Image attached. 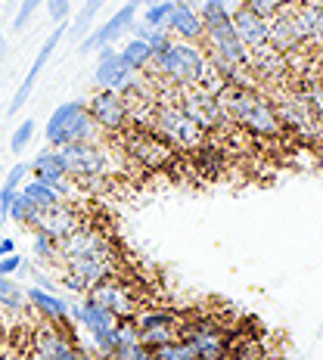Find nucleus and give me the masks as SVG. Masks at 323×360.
Here are the masks:
<instances>
[{"instance_id":"obj_18","label":"nucleus","mask_w":323,"mask_h":360,"mask_svg":"<svg viewBox=\"0 0 323 360\" xmlns=\"http://www.w3.org/2000/svg\"><path fill=\"white\" fill-rule=\"evenodd\" d=\"M78 227H81V214L75 212L69 202H59V205H53V208H41L37 217H34V224H32V230H41V233L53 236L56 243L65 239L72 230H78Z\"/></svg>"},{"instance_id":"obj_22","label":"nucleus","mask_w":323,"mask_h":360,"mask_svg":"<svg viewBox=\"0 0 323 360\" xmlns=\"http://www.w3.org/2000/svg\"><path fill=\"white\" fill-rule=\"evenodd\" d=\"M0 311L4 314H19L28 311V298H25V286H19L13 276H0Z\"/></svg>"},{"instance_id":"obj_30","label":"nucleus","mask_w":323,"mask_h":360,"mask_svg":"<svg viewBox=\"0 0 323 360\" xmlns=\"http://www.w3.org/2000/svg\"><path fill=\"white\" fill-rule=\"evenodd\" d=\"M131 32H134V37H140V41H146L149 47H153V53H156V50H162L165 44L171 41V34L165 32V28H149V25H144V22H140V19L131 25Z\"/></svg>"},{"instance_id":"obj_8","label":"nucleus","mask_w":323,"mask_h":360,"mask_svg":"<svg viewBox=\"0 0 323 360\" xmlns=\"http://www.w3.org/2000/svg\"><path fill=\"white\" fill-rule=\"evenodd\" d=\"M180 314L171 307H140L134 326H137V339L146 348H162L168 342L180 339Z\"/></svg>"},{"instance_id":"obj_15","label":"nucleus","mask_w":323,"mask_h":360,"mask_svg":"<svg viewBox=\"0 0 323 360\" xmlns=\"http://www.w3.org/2000/svg\"><path fill=\"white\" fill-rule=\"evenodd\" d=\"M65 32H69V25H56L53 32L47 34V41H44V47L37 50V56H34V63H32V69H28V75L22 78V84H19V90H16V96H13V103H10V115H16V112L25 106L28 103V96H32V90H34V84H37V78H41V72H44V65L50 63V56H53V50L59 47V41L65 37Z\"/></svg>"},{"instance_id":"obj_25","label":"nucleus","mask_w":323,"mask_h":360,"mask_svg":"<svg viewBox=\"0 0 323 360\" xmlns=\"http://www.w3.org/2000/svg\"><path fill=\"white\" fill-rule=\"evenodd\" d=\"M32 252L41 264H59V243L53 236L41 233V230H32Z\"/></svg>"},{"instance_id":"obj_4","label":"nucleus","mask_w":323,"mask_h":360,"mask_svg":"<svg viewBox=\"0 0 323 360\" xmlns=\"http://www.w3.org/2000/svg\"><path fill=\"white\" fill-rule=\"evenodd\" d=\"M44 137H47V143L53 149H59V146H69V143L103 140V131L96 127L84 100H65L50 112L47 127H44Z\"/></svg>"},{"instance_id":"obj_33","label":"nucleus","mask_w":323,"mask_h":360,"mask_svg":"<svg viewBox=\"0 0 323 360\" xmlns=\"http://www.w3.org/2000/svg\"><path fill=\"white\" fill-rule=\"evenodd\" d=\"M153 360H196V357H193V351L177 339V342L162 345V348H153Z\"/></svg>"},{"instance_id":"obj_24","label":"nucleus","mask_w":323,"mask_h":360,"mask_svg":"<svg viewBox=\"0 0 323 360\" xmlns=\"http://www.w3.org/2000/svg\"><path fill=\"white\" fill-rule=\"evenodd\" d=\"M22 193L32 199L34 208H53V205H59V202H63V196H59L53 186L44 184V180H34V177L22 184Z\"/></svg>"},{"instance_id":"obj_7","label":"nucleus","mask_w":323,"mask_h":360,"mask_svg":"<svg viewBox=\"0 0 323 360\" xmlns=\"http://www.w3.org/2000/svg\"><path fill=\"white\" fill-rule=\"evenodd\" d=\"M180 342L193 351L196 360H227L230 335L212 317H190L180 320Z\"/></svg>"},{"instance_id":"obj_20","label":"nucleus","mask_w":323,"mask_h":360,"mask_svg":"<svg viewBox=\"0 0 323 360\" xmlns=\"http://www.w3.org/2000/svg\"><path fill=\"white\" fill-rule=\"evenodd\" d=\"M165 28H168L171 41H186V44H202V34H205L199 10H186V6H175Z\"/></svg>"},{"instance_id":"obj_35","label":"nucleus","mask_w":323,"mask_h":360,"mask_svg":"<svg viewBox=\"0 0 323 360\" xmlns=\"http://www.w3.org/2000/svg\"><path fill=\"white\" fill-rule=\"evenodd\" d=\"M44 0H22L19 10H16V19H13V32H25V25L32 22V16L37 13V6H41Z\"/></svg>"},{"instance_id":"obj_11","label":"nucleus","mask_w":323,"mask_h":360,"mask_svg":"<svg viewBox=\"0 0 323 360\" xmlns=\"http://www.w3.org/2000/svg\"><path fill=\"white\" fill-rule=\"evenodd\" d=\"M87 112L103 134H125L131 127V106L115 90H96L87 100Z\"/></svg>"},{"instance_id":"obj_27","label":"nucleus","mask_w":323,"mask_h":360,"mask_svg":"<svg viewBox=\"0 0 323 360\" xmlns=\"http://www.w3.org/2000/svg\"><path fill=\"white\" fill-rule=\"evenodd\" d=\"M103 6H106V0H84V6H81L78 16H75L72 34H87L90 28H94V22H96V16H100Z\"/></svg>"},{"instance_id":"obj_38","label":"nucleus","mask_w":323,"mask_h":360,"mask_svg":"<svg viewBox=\"0 0 323 360\" xmlns=\"http://www.w3.org/2000/svg\"><path fill=\"white\" fill-rule=\"evenodd\" d=\"M19 267H22V258H19L16 252H13V255H4V258H0V276H13Z\"/></svg>"},{"instance_id":"obj_5","label":"nucleus","mask_w":323,"mask_h":360,"mask_svg":"<svg viewBox=\"0 0 323 360\" xmlns=\"http://www.w3.org/2000/svg\"><path fill=\"white\" fill-rule=\"evenodd\" d=\"M149 131L159 134L175 153H196V149L205 143V131H202L177 103H156Z\"/></svg>"},{"instance_id":"obj_2","label":"nucleus","mask_w":323,"mask_h":360,"mask_svg":"<svg viewBox=\"0 0 323 360\" xmlns=\"http://www.w3.org/2000/svg\"><path fill=\"white\" fill-rule=\"evenodd\" d=\"M159 81L171 87H205L217 94L224 87V81L217 78L208 65V56L202 50V44H186V41H168L162 50L153 53L149 69Z\"/></svg>"},{"instance_id":"obj_42","label":"nucleus","mask_w":323,"mask_h":360,"mask_svg":"<svg viewBox=\"0 0 323 360\" xmlns=\"http://www.w3.org/2000/svg\"><path fill=\"white\" fill-rule=\"evenodd\" d=\"M4 47H6V37H4V32H0V56H4Z\"/></svg>"},{"instance_id":"obj_19","label":"nucleus","mask_w":323,"mask_h":360,"mask_svg":"<svg viewBox=\"0 0 323 360\" xmlns=\"http://www.w3.org/2000/svg\"><path fill=\"white\" fill-rule=\"evenodd\" d=\"M25 298H28V307H32L44 323L69 326V304H65V298H59L56 292H47L41 286H28Z\"/></svg>"},{"instance_id":"obj_34","label":"nucleus","mask_w":323,"mask_h":360,"mask_svg":"<svg viewBox=\"0 0 323 360\" xmlns=\"http://www.w3.org/2000/svg\"><path fill=\"white\" fill-rule=\"evenodd\" d=\"M32 137H34V122H32V118H25V122H22V124L16 127V131H13V137H10V149H13V153H22V149L32 143Z\"/></svg>"},{"instance_id":"obj_26","label":"nucleus","mask_w":323,"mask_h":360,"mask_svg":"<svg viewBox=\"0 0 323 360\" xmlns=\"http://www.w3.org/2000/svg\"><path fill=\"white\" fill-rule=\"evenodd\" d=\"M37 212H41V208H34V205H32V199H28L25 193L19 190V193H16V199H13V205H10V214H6V217H10L13 224H19V227H32L34 217H37Z\"/></svg>"},{"instance_id":"obj_31","label":"nucleus","mask_w":323,"mask_h":360,"mask_svg":"<svg viewBox=\"0 0 323 360\" xmlns=\"http://www.w3.org/2000/svg\"><path fill=\"white\" fill-rule=\"evenodd\" d=\"M109 360H153V348L140 342H118Z\"/></svg>"},{"instance_id":"obj_39","label":"nucleus","mask_w":323,"mask_h":360,"mask_svg":"<svg viewBox=\"0 0 323 360\" xmlns=\"http://www.w3.org/2000/svg\"><path fill=\"white\" fill-rule=\"evenodd\" d=\"M19 190H10V186H0V221H6V214H10V205L13 199H16Z\"/></svg>"},{"instance_id":"obj_36","label":"nucleus","mask_w":323,"mask_h":360,"mask_svg":"<svg viewBox=\"0 0 323 360\" xmlns=\"http://www.w3.org/2000/svg\"><path fill=\"white\" fill-rule=\"evenodd\" d=\"M28 174H32V168H28V162H19L10 168V174H6L4 186H10V190H22V184L28 180Z\"/></svg>"},{"instance_id":"obj_13","label":"nucleus","mask_w":323,"mask_h":360,"mask_svg":"<svg viewBox=\"0 0 323 360\" xmlns=\"http://www.w3.org/2000/svg\"><path fill=\"white\" fill-rule=\"evenodd\" d=\"M137 22V6L127 0V4L122 6V10H115L112 16L103 22V25H96V28H90V32L81 37V44H78V53H94V50H100V47H106V44H115L122 34L131 32V25Z\"/></svg>"},{"instance_id":"obj_10","label":"nucleus","mask_w":323,"mask_h":360,"mask_svg":"<svg viewBox=\"0 0 323 360\" xmlns=\"http://www.w3.org/2000/svg\"><path fill=\"white\" fill-rule=\"evenodd\" d=\"M177 106L205 134L227 124V115H224V106H221V100H217V94H212V90H205V87H177Z\"/></svg>"},{"instance_id":"obj_29","label":"nucleus","mask_w":323,"mask_h":360,"mask_svg":"<svg viewBox=\"0 0 323 360\" xmlns=\"http://www.w3.org/2000/svg\"><path fill=\"white\" fill-rule=\"evenodd\" d=\"M171 10H175V0H162V4H149V6H144V25H149V28H165L168 25V16H171ZM168 32V28H165Z\"/></svg>"},{"instance_id":"obj_14","label":"nucleus","mask_w":323,"mask_h":360,"mask_svg":"<svg viewBox=\"0 0 323 360\" xmlns=\"http://www.w3.org/2000/svg\"><path fill=\"white\" fill-rule=\"evenodd\" d=\"M125 149L131 153V159H137L144 168L159 171L165 168L171 159H175V149H171L159 134H153L149 127H140V131H131L125 140Z\"/></svg>"},{"instance_id":"obj_3","label":"nucleus","mask_w":323,"mask_h":360,"mask_svg":"<svg viewBox=\"0 0 323 360\" xmlns=\"http://www.w3.org/2000/svg\"><path fill=\"white\" fill-rule=\"evenodd\" d=\"M217 100H221L227 122L239 124L243 131L255 134V137H277V134L283 131L274 103H270L265 94H258L255 87L224 84L221 90H217Z\"/></svg>"},{"instance_id":"obj_16","label":"nucleus","mask_w":323,"mask_h":360,"mask_svg":"<svg viewBox=\"0 0 323 360\" xmlns=\"http://www.w3.org/2000/svg\"><path fill=\"white\" fill-rule=\"evenodd\" d=\"M230 25H234L236 37L243 41V47L249 50V53L270 47V19L258 16V13H252L249 6L239 4L236 10H234V16H230Z\"/></svg>"},{"instance_id":"obj_28","label":"nucleus","mask_w":323,"mask_h":360,"mask_svg":"<svg viewBox=\"0 0 323 360\" xmlns=\"http://www.w3.org/2000/svg\"><path fill=\"white\" fill-rule=\"evenodd\" d=\"M236 6H239V0H202V4H199V16H202V22H208V19H230Z\"/></svg>"},{"instance_id":"obj_44","label":"nucleus","mask_w":323,"mask_h":360,"mask_svg":"<svg viewBox=\"0 0 323 360\" xmlns=\"http://www.w3.org/2000/svg\"><path fill=\"white\" fill-rule=\"evenodd\" d=\"M227 360H230V357H227Z\"/></svg>"},{"instance_id":"obj_17","label":"nucleus","mask_w":323,"mask_h":360,"mask_svg":"<svg viewBox=\"0 0 323 360\" xmlns=\"http://www.w3.org/2000/svg\"><path fill=\"white\" fill-rule=\"evenodd\" d=\"M28 168H32L34 180H44V184L53 186L59 196H63V202L72 196V177H69V171H65V162H63V155H59V149H44V153H37Z\"/></svg>"},{"instance_id":"obj_12","label":"nucleus","mask_w":323,"mask_h":360,"mask_svg":"<svg viewBox=\"0 0 323 360\" xmlns=\"http://www.w3.org/2000/svg\"><path fill=\"white\" fill-rule=\"evenodd\" d=\"M137 78L140 75L127 69L125 59L118 56V50L112 47V44L96 50V69H94V87L96 90H115V94H125Z\"/></svg>"},{"instance_id":"obj_41","label":"nucleus","mask_w":323,"mask_h":360,"mask_svg":"<svg viewBox=\"0 0 323 360\" xmlns=\"http://www.w3.org/2000/svg\"><path fill=\"white\" fill-rule=\"evenodd\" d=\"M202 0H175V6H186V10H199Z\"/></svg>"},{"instance_id":"obj_9","label":"nucleus","mask_w":323,"mask_h":360,"mask_svg":"<svg viewBox=\"0 0 323 360\" xmlns=\"http://www.w3.org/2000/svg\"><path fill=\"white\" fill-rule=\"evenodd\" d=\"M87 295L94 298L96 304L106 307L115 320H134L140 311V298H137V292H134V286L115 274L106 276V280H100L96 286H90Z\"/></svg>"},{"instance_id":"obj_43","label":"nucleus","mask_w":323,"mask_h":360,"mask_svg":"<svg viewBox=\"0 0 323 360\" xmlns=\"http://www.w3.org/2000/svg\"><path fill=\"white\" fill-rule=\"evenodd\" d=\"M314 4H317V6H323V0H314Z\"/></svg>"},{"instance_id":"obj_40","label":"nucleus","mask_w":323,"mask_h":360,"mask_svg":"<svg viewBox=\"0 0 323 360\" xmlns=\"http://www.w3.org/2000/svg\"><path fill=\"white\" fill-rule=\"evenodd\" d=\"M16 252V239L13 236H0V258H4V255H13Z\"/></svg>"},{"instance_id":"obj_21","label":"nucleus","mask_w":323,"mask_h":360,"mask_svg":"<svg viewBox=\"0 0 323 360\" xmlns=\"http://www.w3.org/2000/svg\"><path fill=\"white\" fill-rule=\"evenodd\" d=\"M274 109H277V118H280L283 127H292V131H298V134H311L314 131V122H317V118L308 112L305 100L298 94L283 96V100L277 103Z\"/></svg>"},{"instance_id":"obj_23","label":"nucleus","mask_w":323,"mask_h":360,"mask_svg":"<svg viewBox=\"0 0 323 360\" xmlns=\"http://www.w3.org/2000/svg\"><path fill=\"white\" fill-rule=\"evenodd\" d=\"M118 56L125 59V65L131 72H146L149 69V63H153V47H149L146 41H140V37H131V41L125 44L122 50H118Z\"/></svg>"},{"instance_id":"obj_32","label":"nucleus","mask_w":323,"mask_h":360,"mask_svg":"<svg viewBox=\"0 0 323 360\" xmlns=\"http://www.w3.org/2000/svg\"><path fill=\"white\" fill-rule=\"evenodd\" d=\"M243 6H249L252 13H258V16H265V19H274L277 13H283L286 6H292L296 0H239Z\"/></svg>"},{"instance_id":"obj_6","label":"nucleus","mask_w":323,"mask_h":360,"mask_svg":"<svg viewBox=\"0 0 323 360\" xmlns=\"http://www.w3.org/2000/svg\"><path fill=\"white\" fill-rule=\"evenodd\" d=\"M59 155L65 162V171L75 184H87V180H103L115 171L112 162V149L103 140H90V143H69L59 146Z\"/></svg>"},{"instance_id":"obj_1","label":"nucleus","mask_w":323,"mask_h":360,"mask_svg":"<svg viewBox=\"0 0 323 360\" xmlns=\"http://www.w3.org/2000/svg\"><path fill=\"white\" fill-rule=\"evenodd\" d=\"M59 267L65 286L87 295L90 286L115 274V249L100 227L81 224L65 239H59Z\"/></svg>"},{"instance_id":"obj_37","label":"nucleus","mask_w":323,"mask_h":360,"mask_svg":"<svg viewBox=\"0 0 323 360\" xmlns=\"http://www.w3.org/2000/svg\"><path fill=\"white\" fill-rule=\"evenodd\" d=\"M72 13V0H47V16L56 22V25H63L65 19H69Z\"/></svg>"}]
</instances>
